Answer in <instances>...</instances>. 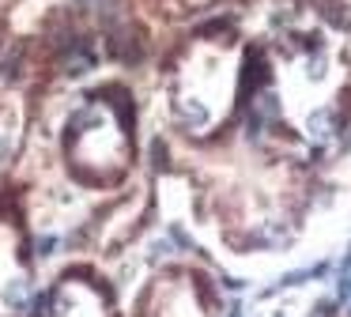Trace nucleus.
Instances as JSON below:
<instances>
[{"label": "nucleus", "instance_id": "obj_1", "mask_svg": "<svg viewBox=\"0 0 351 317\" xmlns=\"http://www.w3.org/2000/svg\"><path fill=\"white\" fill-rule=\"evenodd\" d=\"M49 317H102V302L95 298L87 287H61V291L53 294V309H49Z\"/></svg>", "mask_w": 351, "mask_h": 317}]
</instances>
